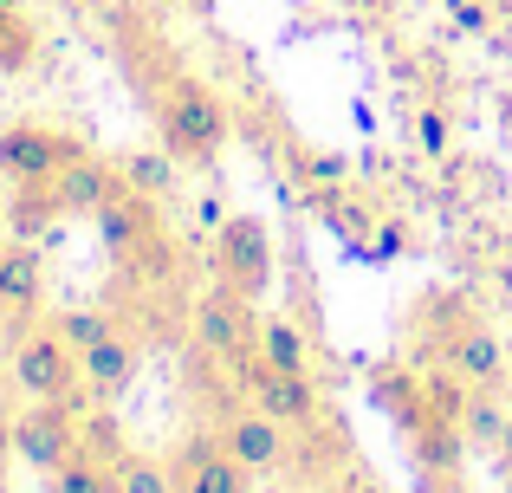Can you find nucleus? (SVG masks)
Returning <instances> with one entry per match:
<instances>
[{"label": "nucleus", "mask_w": 512, "mask_h": 493, "mask_svg": "<svg viewBox=\"0 0 512 493\" xmlns=\"http://www.w3.org/2000/svg\"><path fill=\"white\" fill-rule=\"evenodd\" d=\"M39 481H46V493H124V487H117V461L111 455H91V448L65 455L59 468H46Z\"/></svg>", "instance_id": "obj_15"}, {"label": "nucleus", "mask_w": 512, "mask_h": 493, "mask_svg": "<svg viewBox=\"0 0 512 493\" xmlns=\"http://www.w3.org/2000/svg\"><path fill=\"white\" fill-rule=\"evenodd\" d=\"M454 13H461V26H487V7H480V0H461Z\"/></svg>", "instance_id": "obj_23"}, {"label": "nucleus", "mask_w": 512, "mask_h": 493, "mask_svg": "<svg viewBox=\"0 0 512 493\" xmlns=\"http://www.w3.org/2000/svg\"><path fill=\"white\" fill-rule=\"evenodd\" d=\"M85 137H72V130L46 124V117H20V124L0 130V176H7V189H39V182L65 176L72 163H85Z\"/></svg>", "instance_id": "obj_4"}, {"label": "nucleus", "mask_w": 512, "mask_h": 493, "mask_svg": "<svg viewBox=\"0 0 512 493\" xmlns=\"http://www.w3.org/2000/svg\"><path fill=\"white\" fill-rule=\"evenodd\" d=\"M234 370H240V383H247V403H260L266 416H279L286 429H312V422L325 416V396H318L312 370H279V364H266L260 351L234 357Z\"/></svg>", "instance_id": "obj_5"}, {"label": "nucleus", "mask_w": 512, "mask_h": 493, "mask_svg": "<svg viewBox=\"0 0 512 493\" xmlns=\"http://www.w3.org/2000/svg\"><path fill=\"white\" fill-rule=\"evenodd\" d=\"M435 351H441V364H448L461 383H493V390H500V377H506V351H500V338H493L487 318L454 312L448 325L435 331Z\"/></svg>", "instance_id": "obj_9"}, {"label": "nucleus", "mask_w": 512, "mask_h": 493, "mask_svg": "<svg viewBox=\"0 0 512 493\" xmlns=\"http://www.w3.org/2000/svg\"><path fill=\"white\" fill-rule=\"evenodd\" d=\"M39 59V26L20 13V0H0V78L26 72Z\"/></svg>", "instance_id": "obj_16"}, {"label": "nucleus", "mask_w": 512, "mask_h": 493, "mask_svg": "<svg viewBox=\"0 0 512 493\" xmlns=\"http://www.w3.org/2000/svg\"><path fill=\"white\" fill-rule=\"evenodd\" d=\"M39 299H46V266H39V247L0 241V318H7V325H33Z\"/></svg>", "instance_id": "obj_12"}, {"label": "nucleus", "mask_w": 512, "mask_h": 493, "mask_svg": "<svg viewBox=\"0 0 512 493\" xmlns=\"http://www.w3.org/2000/svg\"><path fill=\"white\" fill-rule=\"evenodd\" d=\"M7 377L26 403H78V390H85V357L65 338L59 318H39V325H26L20 338H13Z\"/></svg>", "instance_id": "obj_2"}, {"label": "nucleus", "mask_w": 512, "mask_h": 493, "mask_svg": "<svg viewBox=\"0 0 512 493\" xmlns=\"http://www.w3.org/2000/svg\"><path fill=\"white\" fill-rule=\"evenodd\" d=\"M169 474H175V493H247L253 474L234 461V448L214 435H188L182 448L169 455Z\"/></svg>", "instance_id": "obj_10"}, {"label": "nucleus", "mask_w": 512, "mask_h": 493, "mask_svg": "<svg viewBox=\"0 0 512 493\" xmlns=\"http://www.w3.org/2000/svg\"><path fill=\"white\" fill-rule=\"evenodd\" d=\"M117 169H124V182L137 195H163L169 189V169H175V156H150V150H130V156H117Z\"/></svg>", "instance_id": "obj_19"}, {"label": "nucleus", "mask_w": 512, "mask_h": 493, "mask_svg": "<svg viewBox=\"0 0 512 493\" xmlns=\"http://www.w3.org/2000/svg\"><path fill=\"white\" fill-rule=\"evenodd\" d=\"M195 338H201V351H214V357H247L253 344H260L253 299H247V292H234L227 279H221V286H208V292H201V305H195Z\"/></svg>", "instance_id": "obj_8"}, {"label": "nucleus", "mask_w": 512, "mask_h": 493, "mask_svg": "<svg viewBox=\"0 0 512 493\" xmlns=\"http://www.w3.org/2000/svg\"><path fill=\"white\" fill-rule=\"evenodd\" d=\"M59 325H65V338H72L78 351H85V344H98L104 331H111V318H104V312H65Z\"/></svg>", "instance_id": "obj_20"}, {"label": "nucleus", "mask_w": 512, "mask_h": 493, "mask_svg": "<svg viewBox=\"0 0 512 493\" xmlns=\"http://www.w3.org/2000/svg\"><path fill=\"white\" fill-rule=\"evenodd\" d=\"M253 351H260L266 364H279V370H305V364H312L305 331L292 325V318H260V344H253Z\"/></svg>", "instance_id": "obj_17"}, {"label": "nucleus", "mask_w": 512, "mask_h": 493, "mask_svg": "<svg viewBox=\"0 0 512 493\" xmlns=\"http://www.w3.org/2000/svg\"><path fill=\"white\" fill-rule=\"evenodd\" d=\"M78 357H85V390L98 396V403H117V396L137 383V344H130L117 325L104 331L98 344H85Z\"/></svg>", "instance_id": "obj_14"}, {"label": "nucleus", "mask_w": 512, "mask_h": 493, "mask_svg": "<svg viewBox=\"0 0 512 493\" xmlns=\"http://www.w3.org/2000/svg\"><path fill=\"white\" fill-rule=\"evenodd\" d=\"M98 228H104V253L117 260L124 279H169L175 273V241H169L163 215H156V195H137L124 182L98 208Z\"/></svg>", "instance_id": "obj_1"}, {"label": "nucleus", "mask_w": 512, "mask_h": 493, "mask_svg": "<svg viewBox=\"0 0 512 493\" xmlns=\"http://www.w3.org/2000/svg\"><path fill=\"white\" fill-rule=\"evenodd\" d=\"M506 429H512V416L500 409L493 383H461V396H454V435H461V448H474V455H500Z\"/></svg>", "instance_id": "obj_13"}, {"label": "nucleus", "mask_w": 512, "mask_h": 493, "mask_svg": "<svg viewBox=\"0 0 512 493\" xmlns=\"http://www.w3.org/2000/svg\"><path fill=\"white\" fill-rule=\"evenodd\" d=\"M117 487L124 493H175V474H169V461L124 448V455H117Z\"/></svg>", "instance_id": "obj_18"}, {"label": "nucleus", "mask_w": 512, "mask_h": 493, "mask_svg": "<svg viewBox=\"0 0 512 493\" xmlns=\"http://www.w3.org/2000/svg\"><path fill=\"white\" fill-rule=\"evenodd\" d=\"M7 461H13V422H0V493H7Z\"/></svg>", "instance_id": "obj_22"}, {"label": "nucleus", "mask_w": 512, "mask_h": 493, "mask_svg": "<svg viewBox=\"0 0 512 493\" xmlns=\"http://www.w3.org/2000/svg\"><path fill=\"white\" fill-rule=\"evenodd\" d=\"M415 124H422V143H428V150H441V143H448V117H441V111H422Z\"/></svg>", "instance_id": "obj_21"}, {"label": "nucleus", "mask_w": 512, "mask_h": 493, "mask_svg": "<svg viewBox=\"0 0 512 493\" xmlns=\"http://www.w3.org/2000/svg\"><path fill=\"white\" fill-rule=\"evenodd\" d=\"M156 137L182 169H208L227 150V104L201 78H175L156 104Z\"/></svg>", "instance_id": "obj_3"}, {"label": "nucleus", "mask_w": 512, "mask_h": 493, "mask_svg": "<svg viewBox=\"0 0 512 493\" xmlns=\"http://www.w3.org/2000/svg\"><path fill=\"white\" fill-rule=\"evenodd\" d=\"M350 7H363V13H376V7H383V0H350Z\"/></svg>", "instance_id": "obj_25"}, {"label": "nucleus", "mask_w": 512, "mask_h": 493, "mask_svg": "<svg viewBox=\"0 0 512 493\" xmlns=\"http://www.w3.org/2000/svg\"><path fill=\"white\" fill-rule=\"evenodd\" d=\"M85 448V422L72 416V403H26L20 416H13V455L26 461V468H59L65 455H78Z\"/></svg>", "instance_id": "obj_7"}, {"label": "nucleus", "mask_w": 512, "mask_h": 493, "mask_svg": "<svg viewBox=\"0 0 512 493\" xmlns=\"http://www.w3.org/2000/svg\"><path fill=\"white\" fill-rule=\"evenodd\" d=\"M214 273L247 299H260L273 286V228H266V215H227L214 228Z\"/></svg>", "instance_id": "obj_6"}, {"label": "nucleus", "mask_w": 512, "mask_h": 493, "mask_svg": "<svg viewBox=\"0 0 512 493\" xmlns=\"http://www.w3.org/2000/svg\"><path fill=\"white\" fill-rule=\"evenodd\" d=\"M344 493H383V487H376V481H370V474H357V481H350Z\"/></svg>", "instance_id": "obj_24"}, {"label": "nucleus", "mask_w": 512, "mask_h": 493, "mask_svg": "<svg viewBox=\"0 0 512 493\" xmlns=\"http://www.w3.org/2000/svg\"><path fill=\"white\" fill-rule=\"evenodd\" d=\"M221 442L234 448V461L247 474H279V468H286V455H292V429L279 416H266L260 403L234 409V416L221 422Z\"/></svg>", "instance_id": "obj_11"}]
</instances>
